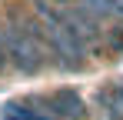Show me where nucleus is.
Masks as SVG:
<instances>
[{
	"instance_id": "nucleus-1",
	"label": "nucleus",
	"mask_w": 123,
	"mask_h": 120,
	"mask_svg": "<svg viewBox=\"0 0 123 120\" xmlns=\"http://www.w3.org/2000/svg\"><path fill=\"white\" fill-rule=\"evenodd\" d=\"M27 103L40 107L43 113L57 120H86L90 113V103L73 90V87H57V90H47V93H33V97H23Z\"/></svg>"
},
{
	"instance_id": "nucleus-2",
	"label": "nucleus",
	"mask_w": 123,
	"mask_h": 120,
	"mask_svg": "<svg viewBox=\"0 0 123 120\" xmlns=\"http://www.w3.org/2000/svg\"><path fill=\"white\" fill-rule=\"evenodd\" d=\"M90 107L100 120H123V80H106L93 90Z\"/></svg>"
},
{
	"instance_id": "nucleus-3",
	"label": "nucleus",
	"mask_w": 123,
	"mask_h": 120,
	"mask_svg": "<svg viewBox=\"0 0 123 120\" xmlns=\"http://www.w3.org/2000/svg\"><path fill=\"white\" fill-rule=\"evenodd\" d=\"M73 7H77V10H83L86 17H93L97 23L120 20V13H123L120 0H73Z\"/></svg>"
},
{
	"instance_id": "nucleus-4",
	"label": "nucleus",
	"mask_w": 123,
	"mask_h": 120,
	"mask_svg": "<svg viewBox=\"0 0 123 120\" xmlns=\"http://www.w3.org/2000/svg\"><path fill=\"white\" fill-rule=\"evenodd\" d=\"M0 120H57V117L43 113L40 107H33L27 100H7L3 110H0Z\"/></svg>"
},
{
	"instance_id": "nucleus-5",
	"label": "nucleus",
	"mask_w": 123,
	"mask_h": 120,
	"mask_svg": "<svg viewBox=\"0 0 123 120\" xmlns=\"http://www.w3.org/2000/svg\"><path fill=\"white\" fill-rule=\"evenodd\" d=\"M50 3H73V0H50Z\"/></svg>"
}]
</instances>
